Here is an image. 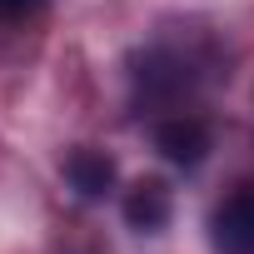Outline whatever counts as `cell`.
I'll return each mask as SVG.
<instances>
[{"instance_id":"obj_1","label":"cell","mask_w":254,"mask_h":254,"mask_svg":"<svg viewBox=\"0 0 254 254\" xmlns=\"http://www.w3.org/2000/svg\"><path fill=\"white\" fill-rule=\"evenodd\" d=\"M135 95L150 100V105H175L185 100L194 85H199V60L190 50H175V45H150L135 55Z\"/></svg>"},{"instance_id":"obj_2","label":"cell","mask_w":254,"mask_h":254,"mask_svg":"<svg viewBox=\"0 0 254 254\" xmlns=\"http://www.w3.org/2000/svg\"><path fill=\"white\" fill-rule=\"evenodd\" d=\"M209 244H214V254H254V180L214 204Z\"/></svg>"},{"instance_id":"obj_3","label":"cell","mask_w":254,"mask_h":254,"mask_svg":"<svg viewBox=\"0 0 254 254\" xmlns=\"http://www.w3.org/2000/svg\"><path fill=\"white\" fill-rule=\"evenodd\" d=\"M155 150H160L170 165L194 170V165H204V155H209V125H204L199 115H170V120L155 125Z\"/></svg>"},{"instance_id":"obj_4","label":"cell","mask_w":254,"mask_h":254,"mask_svg":"<svg viewBox=\"0 0 254 254\" xmlns=\"http://www.w3.org/2000/svg\"><path fill=\"white\" fill-rule=\"evenodd\" d=\"M170 219H175V194L165 180L150 175V180H135L125 190V224L135 234H160Z\"/></svg>"},{"instance_id":"obj_5","label":"cell","mask_w":254,"mask_h":254,"mask_svg":"<svg viewBox=\"0 0 254 254\" xmlns=\"http://www.w3.org/2000/svg\"><path fill=\"white\" fill-rule=\"evenodd\" d=\"M65 180H70V190L80 199H105L115 190V160L95 145H75L65 155Z\"/></svg>"},{"instance_id":"obj_6","label":"cell","mask_w":254,"mask_h":254,"mask_svg":"<svg viewBox=\"0 0 254 254\" xmlns=\"http://www.w3.org/2000/svg\"><path fill=\"white\" fill-rule=\"evenodd\" d=\"M45 10V0H0V25H15V20H30Z\"/></svg>"}]
</instances>
